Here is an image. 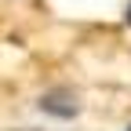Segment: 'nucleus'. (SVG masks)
I'll return each instance as SVG.
<instances>
[{
    "mask_svg": "<svg viewBox=\"0 0 131 131\" xmlns=\"http://www.w3.org/2000/svg\"><path fill=\"white\" fill-rule=\"evenodd\" d=\"M127 22H131V7H127Z\"/></svg>",
    "mask_w": 131,
    "mask_h": 131,
    "instance_id": "obj_2",
    "label": "nucleus"
},
{
    "mask_svg": "<svg viewBox=\"0 0 131 131\" xmlns=\"http://www.w3.org/2000/svg\"><path fill=\"white\" fill-rule=\"evenodd\" d=\"M40 109L44 113H51V117H62V120H69V117H77V95L73 91H66V88H55V91H47L44 98H40Z\"/></svg>",
    "mask_w": 131,
    "mask_h": 131,
    "instance_id": "obj_1",
    "label": "nucleus"
},
{
    "mask_svg": "<svg viewBox=\"0 0 131 131\" xmlns=\"http://www.w3.org/2000/svg\"><path fill=\"white\" fill-rule=\"evenodd\" d=\"M127 131H131V127H127Z\"/></svg>",
    "mask_w": 131,
    "mask_h": 131,
    "instance_id": "obj_3",
    "label": "nucleus"
}]
</instances>
